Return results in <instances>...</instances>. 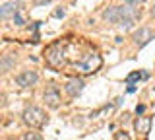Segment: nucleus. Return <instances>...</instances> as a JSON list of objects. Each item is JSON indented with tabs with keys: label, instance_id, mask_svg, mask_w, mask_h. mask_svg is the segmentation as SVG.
Here are the masks:
<instances>
[{
	"label": "nucleus",
	"instance_id": "nucleus-1",
	"mask_svg": "<svg viewBox=\"0 0 155 140\" xmlns=\"http://www.w3.org/2000/svg\"><path fill=\"white\" fill-rule=\"evenodd\" d=\"M136 10L130 6H110L103 12V20L110 23H120L122 20H134Z\"/></svg>",
	"mask_w": 155,
	"mask_h": 140
},
{
	"label": "nucleus",
	"instance_id": "nucleus-2",
	"mask_svg": "<svg viewBox=\"0 0 155 140\" xmlns=\"http://www.w3.org/2000/svg\"><path fill=\"white\" fill-rule=\"evenodd\" d=\"M23 123L29 125L31 128H41V127H45V123H47V115H45L43 109L31 105V107H27L23 111Z\"/></svg>",
	"mask_w": 155,
	"mask_h": 140
},
{
	"label": "nucleus",
	"instance_id": "nucleus-3",
	"mask_svg": "<svg viewBox=\"0 0 155 140\" xmlns=\"http://www.w3.org/2000/svg\"><path fill=\"white\" fill-rule=\"evenodd\" d=\"M101 64H103V59H101V55H97V53H89V55H85L84 59L80 60V70L85 72V74H89V72H97L101 68Z\"/></svg>",
	"mask_w": 155,
	"mask_h": 140
},
{
	"label": "nucleus",
	"instance_id": "nucleus-4",
	"mask_svg": "<svg viewBox=\"0 0 155 140\" xmlns=\"http://www.w3.org/2000/svg\"><path fill=\"white\" fill-rule=\"evenodd\" d=\"M39 76L35 70H23L21 74L16 76V84L19 86V88H31L33 84H37Z\"/></svg>",
	"mask_w": 155,
	"mask_h": 140
},
{
	"label": "nucleus",
	"instance_id": "nucleus-5",
	"mask_svg": "<svg viewBox=\"0 0 155 140\" xmlns=\"http://www.w3.org/2000/svg\"><path fill=\"white\" fill-rule=\"evenodd\" d=\"M151 39H155V31L151 27H140V31L134 33V43L138 47H145Z\"/></svg>",
	"mask_w": 155,
	"mask_h": 140
},
{
	"label": "nucleus",
	"instance_id": "nucleus-6",
	"mask_svg": "<svg viewBox=\"0 0 155 140\" xmlns=\"http://www.w3.org/2000/svg\"><path fill=\"white\" fill-rule=\"evenodd\" d=\"M84 80H80V78H72V80H68L66 82V86H64V90H66V94L70 95V97H78V95L84 91Z\"/></svg>",
	"mask_w": 155,
	"mask_h": 140
},
{
	"label": "nucleus",
	"instance_id": "nucleus-7",
	"mask_svg": "<svg viewBox=\"0 0 155 140\" xmlns=\"http://www.w3.org/2000/svg\"><path fill=\"white\" fill-rule=\"evenodd\" d=\"M151 117H138L134 121V128H136V132H140V134H147L149 130H151Z\"/></svg>",
	"mask_w": 155,
	"mask_h": 140
},
{
	"label": "nucleus",
	"instance_id": "nucleus-8",
	"mask_svg": "<svg viewBox=\"0 0 155 140\" xmlns=\"http://www.w3.org/2000/svg\"><path fill=\"white\" fill-rule=\"evenodd\" d=\"M45 103H47L51 109H56L58 105H60V94H58L54 88L47 90V91H45Z\"/></svg>",
	"mask_w": 155,
	"mask_h": 140
},
{
	"label": "nucleus",
	"instance_id": "nucleus-9",
	"mask_svg": "<svg viewBox=\"0 0 155 140\" xmlns=\"http://www.w3.org/2000/svg\"><path fill=\"white\" fill-rule=\"evenodd\" d=\"M19 6H21L19 2H6V4H2V8H0V16H2L4 20H6L8 16H12V14L16 16Z\"/></svg>",
	"mask_w": 155,
	"mask_h": 140
},
{
	"label": "nucleus",
	"instance_id": "nucleus-10",
	"mask_svg": "<svg viewBox=\"0 0 155 140\" xmlns=\"http://www.w3.org/2000/svg\"><path fill=\"white\" fill-rule=\"evenodd\" d=\"M14 64H16V59H14L12 53H8V55H4V56H2V70H4V72H8Z\"/></svg>",
	"mask_w": 155,
	"mask_h": 140
},
{
	"label": "nucleus",
	"instance_id": "nucleus-11",
	"mask_svg": "<svg viewBox=\"0 0 155 140\" xmlns=\"http://www.w3.org/2000/svg\"><path fill=\"white\" fill-rule=\"evenodd\" d=\"M23 140H43V138H41L39 132H27L25 136H23Z\"/></svg>",
	"mask_w": 155,
	"mask_h": 140
},
{
	"label": "nucleus",
	"instance_id": "nucleus-12",
	"mask_svg": "<svg viewBox=\"0 0 155 140\" xmlns=\"http://www.w3.org/2000/svg\"><path fill=\"white\" fill-rule=\"evenodd\" d=\"M140 78V72H132V74H128V78H126V82H128L130 86H134V82Z\"/></svg>",
	"mask_w": 155,
	"mask_h": 140
},
{
	"label": "nucleus",
	"instance_id": "nucleus-13",
	"mask_svg": "<svg viewBox=\"0 0 155 140\" xmlns=\"http://www.w3.org/2000/svg\"><path fill=\"white\" fill-rule=\"evenodd\" d=\"M118 26L122 27V29H130V27L134 26V20H122V22L118 23Z\"/></svg>",
	"mask_w": 155,
	"mask_h": 140
},
{
	"label": "nucleus",
	"instance_id": "nucleus-14",
	"mask_svg": "<svg viewBox=\"0 0 155 140\" xmlns=\"http://www.w3.org/2000/svg\"><path fill=\"white\" fill-rule=\"evenodd\" d=\"M14 23H16V26H23V18L19 16V14H16V16H14Z\"/></svg>",
	"mask_w": 155,
	"mask_h": 140
},
{
	"label": "nucleus",
	"instance_id": "nucleus-15",
	"mask_svg": "<svg viewBox=\"0 0 155 140\" xmlns=\"http://www.w3.org/2000/svg\"><path fill=\"white\" fill-rule=\"evenodd\" d=\"M116 140H130V136L126 132H118V136H116Z\"/></svg>",
	"mask_w": 155,
	"mask_h": 140
},
{
	"label": "nucleus",
	"instance_id": "nucleus-16",
	"mask_svg": "<svg viewBox=\"0 0 155 140\" xmlns=\"http://www.w3.org/2000/svg\"><path fill=\"white\" fill-rule=\"evenodd\" d=\"M143 111H145V105H138V107H136V113L138 115H142Z\"/></svg>",
	"mask_w": 155,
	"mask_h": 140
},
{
	"label": "nucleus",
	"instance_id": "nucleus-17",
	"mask_svg": "<svg viewBox=\"0 0 155 140\" xmlns=\"http://www.w3.org/2000/svg\"><path fill=\"white\" fill-rule=\"evenodd\" d=\"M122 2H126V4H142L143 0H122Z\"/></svg>",
	"mask_w": 155,
	"mask_h": 140
},
{
	"label": "nucleus",
	"instance_id": "nucleus-18",
	"mask_svg": "<svg viewBox=\"0 0 155 140\" xmlns=\"http://www.w3.org/2000/svg\"><path fill=\"white\" fill-rule=\"evenodd\" d=\"M54 18H64V10H56L54 12Z\"/></svg>",
	"mask_w": 155,
	"mask_h": 140
},
{
	"label": "nucleus",
	"instance_id": "nucleus-19",
	"mask_svg": "<svg viewBox=\"0 0 155 140\" xmlns=\"http://www.w3.org/2000/svg\"><path fill=\"white\" fill-rule=\"evenodd\" d=\"M136 91V86H128V94H134Z\"/></svg>",
	"mask_w": 155,
	"mask_h": 140
},
{
	"label": "nucleus",
	"instance_id": "nucleus-20",
	"mask_svg": "<svg viewBox=\"0 0 155 140\" xmlns=\"http://www.w3.org/2000/svg\"><path fill=\"white\" fill-rule=\"evenodd\" d=\"M151 16L155 18V4H153V8H151Z\"/></svg>",
	"mask_w": 155,
	"mask_h": 140
}]
</instances>
